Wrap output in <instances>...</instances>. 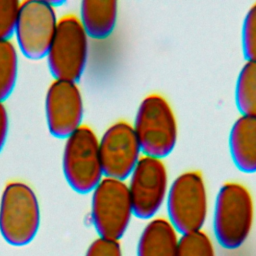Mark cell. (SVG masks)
I'll list each match as a JSON object with an SVG mask.
<instances>
[{"label": "cell", "instance_id": "cell-1", "mask_svg": "<svg viewBox=\"0 0 256 256\" xmlns=\"http://www.w3.org/2000/svg\"><path fill=\"white\" fill-rule=\"evenodd\" d=\"M254 223V201L249 189L239 182H226L219 188L213 208L212 226L216 241L227 250L241 247Z\"/></svg>", "mask_w": 256, "mask_h": 256}, {"label": "cell", "instance_id": "cell-2", "mask_svg": "<svg viewBox=\"0 0 256 256\" xmlns=\"http://www.w3.org/2000/svg\"><path fill=\"white\" fill-rule=\"evenodd\" d=\"M143 155L164 159L175 149L179 128L168 100L157 93L148 94L139 103L132 124Z\"/></svg>", "mask_w": 256, "mask_h": 256}, {"label": "cell", "instance_id": "cell-3", "mask_svg": "<svg viewBox=\"0 0 256 256\" xmlns=\"http://www.w3.org/2000/svg\"><path fill=\"white\" fill-rule=\"evenodd\" d=\"M40 205L34 190L21 181L8 182L0 197V234L12 246L33 241L40 227Z\"/></svg>", "mask_w": 256, "mask_h": 256}, {"label": "cell", "instance_id": "cell-4", "mask_svg": "<svg viewBox=\"0 0 256 256\" xmlns=\"http://www.w3.org/2000/svg\"><path fill=\"white\" fill-rule=\"evenodd\" d=\"M165 204L167 219L179 234L203 230L209 199L202 173L189 170L177 175L170 183Z\"/></svg>", "mask_w": 256, "mask_h": 256}, {"label": "cell", "instance_id": "cell-5", "mask_svg": "<svg viewBox=\"0 0 256 256\" xmlns=\"http://www.w3.org/2000/svg\"><path fill=\"white\" fill-rule=\"evenodd\" d=\"M88 55L89 37L79 18L73 14L62 16L45 57L54 80L77 83L86 69Z\"/></svg>", "mask_w": 256, "mask_h": 256}, {"label": "cell", "instance_id": "cell-6", "mask_svg": "<svg viewBox=\"0 0 256 256\" xmlns=\"http://www.w3.org/2000/svg\"><path fill=\"white\" fill-rule=\"evenodd\" d=\"M62 171L71 189L88 194L104 178L99 154V138L82 124L66 139L62 153Z\"/></svg>", "mask_w": 256, "mask_h": 256}, {"label": "cell", "instance_id": "cell-7", "mask_svg": "<svg viewBox=\"0 0 256 256\" xmlns=\"http://www.w3.org/2000/svg\"><path fill=\"white\" fill-rule=\"evenodd\" d=\"M90 214L98 237L119 241L134 216L126 181L104 177L91 192Z\"/></svg>", "mask_w": 256, "mask_h": 256}, {"label": "cell", "instance_id": "cell-8", "mask_svg": "<svg viewBox=\"0 0 256 256\" xmlns=\"http://www.w3.org/2000/svg\"><path fill=\"white\" fill-rule=\"evenodd\" d=\"M134 216L150 220L166 202L170 182L163 159L143 155L127 178Z\"/></svg>", "mask_w": 256, "mask_h": 256}, {"label": "cell", "instance_id": "cell-9", "mask_svg": "<svg viewBox=\"0 0 256 256\" xmlns=\"http://www.w3.org/2000/svg\"><path fill=\"white\" fill-rule=\"evenodd\" d=\"M58 18L48 1H21L14 36L20 53L30 60L46 57L56 32Z\"/></svg>", "mask_w": 256, "mask_h": 256}, {"label": "cell", "instance_id": "cell-10", "mask_svg": "<svg viewBox=\"0 0 256 256\" xmlns=\"http://www.w3.org/2000/svg\"><path fill=\"white\" fill-rule=\"evenodd\" d=\"M99 154L104 177L126 181L143 156L132 124L118 120L99 138Z\"/></svg>", "mask_w": 256, "mask_h": 256}, {"label": "cell", "instance_id": "cell-11", "mask_svg": "<svg viewBox=\"0 0 256 256\" xmlns=\"http://www.w3.org/2000/svg\"><path fill=\"white\" fill-rule=\"evenodd\" d=\"M45 118L50 134L66 139L77 130L84 117V101L77 83L54 80L45 95Z\"/></svg>", "mask_w": 256, "mask_h": 256}, {"label": "cell", "instance_id": "cell-12", "mask_svg": "<svg viewBox=\"0 0 256 256\" xmlns=\"http://www.w3.org/2000/svg\"><path fill=\"white\" fill-rule=\"evenodd\" d=\"M180 234L167 218L154 217L138 238L136 256H176Z\"/></svg>", "mask_w": 256, "mask_h": 256}, {"label": "cell", "instance_id": "cell-13", "mask_svg": "<svg viewBox=\"0 0 256 256\" xmlns=\"http://www.w3.org/2000/svg\"><path fill=\"white\" fill-rule=\"evenodd\" d=\"M228 146L235 167L243 173H255L256 118L240 115L231 126Z\"/></svg>", "mask_w": 256, "mask_h": 256}, {"label": "cell", "instance_id": "cell-14", "mask_svg": "<svg viewBox=\"0 0 256 256\" xmlns=\"http://www.w3.org/2000/svg\"><path fill=\"white\" fill-rule=\"evenodd\" d=\"M80 23L89 38L104 40L114 31L118 18L115 0H83L80 3Z\"/></svg>", "mask_w": 256, "mask_h": 256}, {"label": "cell", "instance_id": "cell-15", "mask_svg": "<svg viewBox=\"0 0 256 256\" xmlns=\"http://www.w3.org/2000/svg\"><path fill=\"white\" fill-rule=\"evenodd\" d=\"M234 98L240 115L256 118V61H246L241 67L235 83Z\"/></svg>", "mask_w": 256, "mask_h": 256}, {"label": "cell", "instance_id": "cell-16", "mask_svg": "<svg viewBox=\"0 0 256 256\" xmlns=\"http://www.w3.org/2000/svg\"><path fill=\"white\" fill-rule=\"evenodd\" d=\"M19 56L11 40L0 41V102L10 97L18 77Z\"/></svg>", "mask_w": 256, "mask_h": 256}, {"label": "cell", "instance_id": "cell-17", "mask_svg": "<svg viewBox=\"0 0 256 256\" xmlns=\"http://www.w3.org/2000/svg\"><path fill=\"white\" fill-rule=\"evenodd\" d=\"M176 256H216L214 243L203 230L180 234Z\"/></svg>", "mask_w": 256, "mask_h": 256}, {"label": "cell", "instance_id": "cell-18", "mask_svg": "<svg viewBox=\"0 0 256 256\" xmlns=\"http://www.w3.org/2000/svg\"><path fill=\"white\" fill-rule=\"evenodd\" d=\"M241 47L246 61H256V2L249 7L243 19Z\"/></svg>", "mask_w": 256, "mask_h": 256}, {"label": "cell", "instance_id": "cell-19", "mask_svg": "<svg viewBox=\"0 0 256 256\" xmlns=\"http://www.w3.org/2000/svg\"><path fill=\"white\" fill-rule=\"evenodd\" d=\"M21 1L0 0V41L14 36Z\"/></svg>", "mask_w": 256, "mask_h": 256}, {"label": "cell", "instance_id": "cell-20", "mask_svg": "<svg viewBox=\"0 0 256 256\" xmlns=\"http://www.w3.org/2000/svg\"><path fill=\"white\" fill-rule=\"evenodd\" d=\"M84 256H123L120 242L98 237L88 246Z\"/></svg>", "mask_w": 256, "mask_h": 256}, {"label": "cell", "instance_id": "cell-21", "mask_svg": "<svg viewBox=\"0 0 256 256\" xmlns=\"http://www.w3.org/2000/svg\"><path fill=\"white\" fill-rule=\"evenodd\" d=\"M9 133V116L4 102H0V153L2 152Z\"/></svg>", "mask_w": 256, "mask_h": 256}]
</instances>
